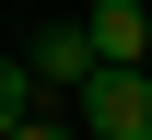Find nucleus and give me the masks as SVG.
Wrapping results in <instances>:
<instances>
[{"label":"nucleus","instance_id":"1","mask_svg":"<svg viewBox=\"0 0 152 140\" xmlns=\"http://www.w3.org/2000/svg\"><path fill=\"white\" fill-rule=\"evenodd\" d=\"M82 140H152V70H94L82 82Z\"/></svg>","mask_w":152,"mask_h":140},{"label":"nucleus","instance_id":"2","mask_svg":"<svg viewBox=\"0 0 152 140\" xmlns=\"http://www.w3.org/2000/svg\"><path fill=\"white\" fill-rule=\"evenodd\" d=\"M82 47H94V70H140L152 59V12L140 0H94L82 12Z\"/></svg>","mask_w":152,"mask_h":140},{"label":"nucleus","instance_id":"3","mask_svg":"<svg viewBox=\"0 0 152 140\" xmlns=\"http://www.w3.org/2000/svg\"><path fill=\"white\" fill-rule=\"evenodd\" d=\"M23 70H35V82H58V94H82V82H94V47H82V23H47Z\"/></svg>","mask_w":152,"mask_h":140},{"label":"nucleus","instance_id":"4","mask_svg":"<svg viewBox=\"0 0 152 140\" xmlns=\"http://www.w3.org/2000/svg\"><path fill=\"white\" fill-rule=\"evenodd\" d=\"M23 117H35V70H23V59H0V140H12Z\"/></svg>","mask_w":152,"mask_h":140},{"label":"nucleus","instance_id":"5","mask_svg":"<svg viewBox=\"0 0 152 140\" xmlns=\"http://www.w3.org/2000/svg\"><path fill=\"white\" fill-rule=\"evenodd\" d=\"M12 140H82V128H70V117H23Z\"/></svg>","mask_w":152,"mask_h":140}]
</instances>
